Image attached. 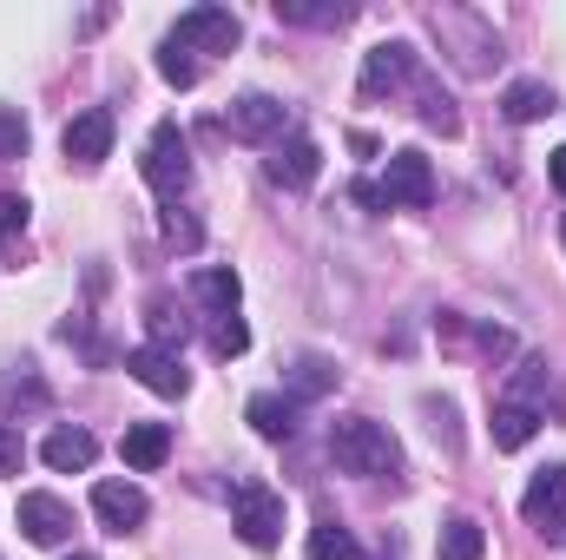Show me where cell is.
I'll list each match as a JSON object with an SVG mask.
<instances>
[{
  "label": "cell",
  "mask_w": 566,
  "mask_h": 560,
  "mask_svg": "<svg viewBox=\"0 0 566 560\" xmlns=\"http://www.w3.org/2000/svg\"><path fill=\"white\" fill-rule=\"evenodd\" d=\"M165 238H171L178 251H198V245H205V225H198L191 211H178V205H171V211H165Z\"/></svg>",
  "instance_id": "83f0119b"
},
{
  "label": "cell",
  "mask_w": 566,
  "mask_h": 560,
  "mask_svg": "<svg viewBox=\"0 0 566 560\" xmlns=\"http://www.w3.org/2000/svg\"><path fill=\"white\" fill-rule=\"evenodd\" d=\"M145 323H151V350H171V343H185V317H178L165 297H151V303H145Z\"/></svg>",
  "instance_id": "d4e9b609"
},
{
  "label": "cell",
  "mask_w": 566,
  "mask_h": 560,
  "mask_svg": "<svg viewBox=\"0 0 566 560\" xmlns=\"http://www.w3.org/2000/svg\"><path fill=\"white\" fill-rule=\"evenodd\" d=\"M73 560H93V554H73Z\"/></svg>",
  "instance_id": "836d02e7"
},
{
  "label": "cell",
  "mask_w": 566,
  "mask_h": 560,
  "mask_svg": "<svg viewBox=\"0 0 566 560\" xmlns=\"http://www.w3.org/2000/svg\"><path fill=\"white\" fill-rule=\"evenodd\" d=\"M244 416H251V428H258L264 442H290V435H296V403H290V396H271V390H264V396H251Z\"/></svg>",
  "instance_id": "d6986e66"
},
{
  "label": "cell",
  "mask_w": 566,
  "mask_h": 560,
  "mask_svg": "<svg viewBox=\"0 0 566 560\" xmlns=\"http://www.w3.org/2000/svg\"><path fill=\"white\" fill-rule=\"evenodd\" d=\"M416 93H422V126H434V133H461V113H454V100L434 86V80H416Z\"/></svg>",
  "instance_id": "cb8c5ba5"
},
{
  "label": "cell",
  "mask_w": 566,
  "mask_h": 560,
  "mask_svg": "<svg viewBox=\"0 0 566 560\" xmlns=\"http://www.w3.org/2000/svg\"><path fill=\"white\" fill-rule=\"evenodd\" d=\"M93 515L106 521V535H133V528H145L151 501H145L139 481H99L93 488Z\"/></svg>",
  "instance_id": "9c48e42d"
},
{
  "label": "cell",
  "mask_w": 566,
  "mask_h": 560,
  "mask_svg": "<svg viewBox=\"0 0 566 560\" xmlns=\"http://www.w3.org/2000/svg\"><path fill=\"white\" fill-rule=\"evenodd\" d=\"M560 100H554V86L547 80H514L507 93H501V113L514 120V126H534V120H547Z\"/></svg>",
  "instance_id": "2e32d148"
},
{
  "label": "cell",
  "mask_w": 566,
  "mask_h": 560,
  "mask_svg": "<svg viewBox=\"0 0 566 560\" xmlns=\"http://www.w3.org/2000/svg\"><path fill=\"white\" fill-rule=\"evenodd\" d=\"M40 455H46V468H60V475H86V468L99 462V442H93L86 428H53V435L40 442Z\"/></svg>",
  "instance_id": "9a60e30c"
},
{
  "label": "cell",
  "mask_w": 566,
  "mask_h": 560,
  "mask_svg": "<svg viewBox=\"0 0 566 560\" xmlns=\"http://www.w3.org/2000/svg\"><path fill=\"white\" fill-rule=\"evenodd\" d=\"M329 455H336V468H349V475H402V442L369 416L336 422V428H329Z\"/></svg>",
  "instance_id": "6da1fadb"
},
{
  "label": "cell",
  "mask_w": 566,
  "mask_h": 560,
  "mask_svg": "<svg viewBox=\"0 0 566 560\" xmlns=\"http://www.w3.org/2000/svg\"><path fill=\"white\" fill-rule=\"evenodd\" d=\"M343 383V370L329 363V356H296V370H290V403H303V396H329Z\"/></svg>",
  "instance_id": "ffe728a7"
},
{
  "label": "cell",
  "mask_w": 566,
  "mask_h": 560,
  "mask_svg": "<svg viewBox=\"0 0 566 560\" xmlns=\"http://www.w3.org/2000/svg\"><path fill=\"white\" fill-rule=\"evenodd\" d=\"M13 521H20V535L33 541V548H60L66 535H73V508L60 501V495H20V508H13Z\"/></svg>",
  "instance_id": "52a82bcc"
},
{
  "label": "cell",
  "mask_w": 566,
  "mask_h": 560,
  "mask_svg": "<svg viewBox=\"0 0 566 560\" xmlns=\"http://www.w3.org/2000/svg\"><path fill=\"white\" fill-rule=\"evenodd\" d=\"M231 528H238V541H244L251 554H271L283 541V495L271 481H238V495H231Z\"/></svg>",
  "instance_id": "7a4b0ae2"
},
{
  "label": "cell",
  "mask_w": 566,
  "mask_h": 560,
  "mask_svg": "<svg viewBox=\"0 0 566 560\" xmlns=\"http://www.w3.org/2000/svg\"><path fill=\"white\" fill-rule=\"evenodd\" d=\"M211 350H218V356H244V350H251L244 317H218V323H211Z\"/></svg>",
  "instance_id": "4316f807"
},
{
  "label": "cell",
  "mask_w": 566,
  "mask_h": 560,
  "mask_svg": "<svg viewBox=\"0 0 566 560\" xmlns=\"http://www.w3.org/2000/svg\"><path fill=\"white\" fill-rule=\"evenodd\" d=\"M27 152V120L13 106H0V158H20Z\"/></svg>",
  "instance_id": "f1b7e54d"
},
{
  "label": "cell",
  "mask_w": 566,
  "mask_h": 560,
  "mask_svg": "<svg viewBox=\"0 0 566 560\" xmlns=\"http://www.w3.org/2000/svg\"><path fill=\"white\" fill-rule=\"evenodd\" d=\"M547 172H554V185H560V191H566V145H560V152H554V158H547Z\"/></svg>",
  "instance_id": "d6a6232c"
},
{
  "label": "cell",
  "mask_w": 566,
  "mask_h": 560,
  "mask_svg": "<svg viewBox=\"0 0 566 560\" xmlns=\"http://www.w3.org/2000/svg\"><path fill=\"white\" fill-rule=\"evenodd\" d=\"M376 191H382V205H389V211H396V205H402V211H422V205H434V165L409 145V152H396V158H389V172H382V185H376Z\"/></svg>",
  "instance_id": "5b68a950"
},
{
  "label": "cell",
  "mask_w": 566,
  "mask_h": 560,
  "mask_svg": "<svg viewBox=\"0 0 566 560\" xmlns=\"http://www.w3.org/2000/svg\"><path fill=\"white\" fill-rule=\"evenodd\" d=\"M264 172H271V185H283V191H303V185H316V172H323V152H316V139L290 133V139L271 145Z\"/></svg>",
  "instance_id": "30bf717a"
},
{
  "label": "cell",
  "mask_w": 566,
  "mask_h": 560,
  "mask_svg": "<svg viewBox=\"0 0 566 560\" xmlns=\"http://www.w3.org/2000/svg\"><path fill=\"white\" fill-rule=\"evenodd\" d=\"M416 80H422V60H416L409 40H382V46L363 60V93H369V100L402 93V86H416Z\"/></svg>",
  "instance_id": "8992f818"
},
{
  "label": "cell",
  "mask_w": 566,
  "mask_h": 560,
  "mask_svg": "<svg viewBox=\"0 0 566 560\" xmlns=\"http://www.w3.org/2000/svg\"><path fill=\"white\" fill-rule=\"evenodd\" d=\"M521 515H527V528H541V535H566V462L560 468H541V475L527 481Z\"/></svg>",
  "instance_id": "ba28073f"
},
{
  "label": "cell",
  "mask_w": 566,
  "mask_h": 560,
  "mask_svg": "<svg viewBox=\"0 0 566 560\" xmlns=\"http://www.w3.org/2000/svg\"><path fill=\"white\" fill-rule=\"evenodd\" d=\"M20 462H27V442H20V428H7V422H0V481H7V475H20Z\"/></svg>",
  "instance_id": "f546056e"
},
{
  "label": "cell",
  "mask_w": 566,
  "mask_h": 560,
  "mask_svg": "<svg viewBox=\"0 0 566 560\" xmlns=\"http://www.w3.org/2000/svg\"><path fill=\"white\" fill-rule=\"evenodd\" d=\"M488 554V535H481V521H468V515H454L448 528H441V541H434V560H481Z\"/></svg>",
  "instance_id": "44dd1931"
},
{
  "label": "cell",
  "mask_w": 566,
  "mask_h": 560,
  "mask_svg": "<svg viewBox=\"0 0 566 560\" xmlns=\"http://www.w3.org/2000/svg\"><path fill=\"white\" fill-rule=\"evenodd\" d=\"M224 126H231V139H283V100H271V93H244L231 113H224Z\"/></svg>",
  "instance_id": "7c38bea8"
},
{
  "label": "cell",
  "mask_w": 566,
  "mask_h": 560,
  "mask_svg": "<svg viewBox=\"0 0 566 560\" xmlns=\"http://www.w3.org/2000/svg\"><path fill=\"white\" fill-rule=\"evenodd\" d=\"M158 80L185 93V86H198V60H191L185 46H171V40H165V46H158Z\"/></svg>",
  "instance_id": "484cf974"
},
{
  "label": "cell",
  "mask_w": 566,
  "mask_h": 560,
  "mask_svg": "<svg viewBox=\"0 0 566 560\" xmlns=\"http://www.w3.org/2000/svg\"><path fill=\"white\" fill-rule=\"evenodd\" d=\"M310 560H369V554L356 548V535H349V528L316 521V528H310Z\"/></svg>",
  "instance_id": "7402d4cb"
},
{
  "label": "cell",
  "mask_w": 566,
  "mask_h": 560,
  "mask_svg": "<svg viewBox=\"0 0 566 560\" xmlns=\"http://www.w3.org/2000/svg\"><path fill=\"white\" fill-rule=\"evenodd\" d=\"M277 20L283 27H349L356 7H303V0H277Z\"/></svg>",
  "instance_id": "603a6c76"
},
{
  "label": "cell",
  "mask_w": 566,
  "mask_h": 560,
  "mask_svg": "<svg viewBox=\"0 0 566 560\" xmlns=\"http://www.w3.org/2000/svg\"><path fill=\"white\" fill-rule=\"evenodd\" d=\"M27 225V198H0V231H20Z\"/></svg>",
  "instance_id": "1f68e13d"
},
{
  "label": "cell",
  "mask_w": 566,
  "mask_h": 560,
  "mask_svg": "<svg viewBox=\"0 0 566 560\" xmlns=\"http://www.w3.org/2000/svg\"><path fill=\"white\" fill-rule=\"evenodd\" d=\"M145 185H151L165 205H178V191L191 185V145L178 133V120H158V126H151V139H145Z\"/></svg>",
  "instance_id": "3957f363"
},
{
  "label": "cell",
  "mask_w": 566,
  "mask_h": 560,
  "mask_svg": "<svg viewBox=\"0 0 566 560\" xmlns=\"http://www.w3.org/2000/svg\"><path fill=\"white\" fill-rule=\"evenodd\" d=\"M191 290H198V303H205L211 317H238V297H244V283H238V271L211 265V271H198V278H191Z\"/></svg>",
  "instance_id": "e0dca14e"
},
{
  "label": "cell",
  "mask_w": 566,
  "mask_h": 560,
  "mask_svg": "<svg viewBox=\"0 0 566 560\" xmlns=\"http://www.w3.org/2000/svg\"><path fill=\"white\" fill-rule=\"evenodd\" d=\"M488 428H494V448H507V455H514V448H527V442H534V428H541V409H534V403H501Z\"/></svg>",
  "instance_id": "ac0fdd59"
},
{
  "label": "cell",
  "mask_w": 566,
  "mask_h": 560,
  "mask_svg": "<svg viewBox=\"0 0 566 560\" xmlns=\"http://www.w3.org/2000/svg\"><path fill=\"white\" fill-rule=\"evenodd\" d=\"M126 370L139 376L151 396H185L191 390V376H185V363L171 356V350H151V343H139V350H126Z\"/></svg>",
  "instance_id": "4fadbf2b"
},
{
  "label": "cell",
  "mask_w": 566,
  "mask_h": 560,
  "mask_svg": "<svg viewBox=\"0 0 566 560\" xmlns=\"http://www.w3.org/2000/svg\"><path fill=\"white\" fill-rule=\"evenodd\" d=\"M60 145H66V158L73 165H106L113 158V113L106 106H93V113H80V120H66V133H60Z\"/></svg>",
  "instance_id": "8fae6325"
},
{
  "label": "cell",
  "mask_w": 566,
  "mask_h": 560,
  "mask_svg": "<svg viewBox=\"0 0 566 560\" xmlns=\"http://www.w3.org/2000/svg\"><path fill=\"white\" fill-rule=\"evenodd\" d=\"M165 40L185 46V53H231V46L244 40V27H238L231 7H191V13H178V27H171Z\"/></svg>",
  "instance_id": "277c9868"
},
{
  "label": "cell",
  "mask_w": 566,
  "mask_h": 560,
  "mask_svg": "<svg viewBox=\"0 0 566 560\" xmlns=\"http://www.w3.org/2000/svg\"><path fill=\"white\" fill-rule=\"evenodd\" d=\"M119 455H126V468H133V475L165 468V455H171V428H165V422H133V428L119 435Z\"/></svg>",
  "instance_id": "5bb4252c"
},
{
  "label": "cell",
  "mask_w": 566,
  "mask_h": 560,
  "mask_svg": "<svg viewBox=\"0 0 566 560\" xmlns=\"http://www.w3.org/2000/svg\"><path fill=\"white\" fill-rule=\"evenodd\" d=\"M422 409H428V416H434V435H441V442L454 448V403H441V396H428Z\"/></svg>",
  "instance_id": "4dcf8cb0"
}]
</instances>
